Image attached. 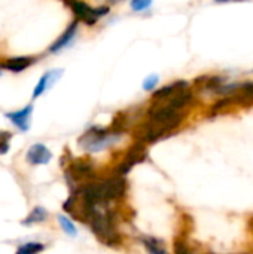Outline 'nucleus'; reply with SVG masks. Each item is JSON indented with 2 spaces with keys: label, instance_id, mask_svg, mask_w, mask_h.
<instances>
[{
  "label": "nucleus",
  "instance_id": "1",
  "mask_svg": "<svg viewBox=\"0 0 253 254\" xmlns=\"http://www.w3.org/2000/svg\"><path fill=\"white\" fill-rule=\"evenodd\" d=\"M194 101L195 94L186 80L158 88L145 110V118L131 131L133 140L149 146L173 135L186 119Z\"/></svg>",
  "mask_w": 253,
  "mask_h": 254
},
{
  "label": "nucleus",
  "instance_id": "2",
  "mask_svg": "<svg viewBox=\"0 0 253 254\" xmlns=\"http://www.w3.org/2000/svg\"><path fill=\"white\" fill-rule=\"evenodd\" d=\"M122 135L115 134L109 127H91L88 128L78 140V144L88 153H98L103 152L113 144H116Z\"/></svg>",
  "mask_w": 253,
  "mask_h": 254
},
{
  "label": "nucleus",
  "instance_id": "3",
  "mask_svg": "<svg viewBox=\"0 0 253 254\" xmlns=\"http://www.w3.org/2000/svg\"><path fill=\"white\" fill-rule=\"evenodd\" d=\"M100 176H97V167L95 164L88 158H78L73 159L66 171V180L70 186V190H76L82 185H86L89 182L97 180Z\"/></svg>",
  "mask_w": 253,
  "mask_h": 254
},
{
  "label": "nucleus",
  "instance_id": "4",
  "mask_svg": "<svg viewBox=\"0 0 253 254\" xmlns=\"http://www.w3.org/2000/svg\"><path fill=\"white\" fill-rule=\"evenodd\" d=\"M149 159V152H148V146L143 144V143H137L134 141L125 152H124V156L122 159L113 167V173L118 174V176H122L125 177L136 165L139 164H143Z\"/></svg>",
  "mask_w": 253,
  "mask_h": 254
},
{
  "label": "nucleus",
  "instance_id": "5",
  "mask_svg": "<svg viewBox=\"0 0 253 254\" xmlns=\"http://www.w3.org/2000/svg\"><path fill=\"white\" fill-rule=\"evenodd\" d=\"M66 4L72 9L73 15L76 16V21H81L86 25L97 24L103 16H106L110 12V7L106 4H101L97 7L84 1H67Z\"/></svg>",
  "mask_w": 253,
  "mask_h": 254
},
{
  "label": "nucleus",
  "instance_id": "6",
  "mask_svg": "<svg viewBox=\"0 0 253 254\" xmlns=\"http://www.w3.org/2000/svg\"><path fill=\"white\" fill-rule=\"evenodd\" d=\"M25 159L31 165H46L52 159V153H51V150L45 144L36 143V144H33L27 150Z\"/></svg>",
  "mask_w": 253,
  "mask_h": 254
},
{
  "label": "nucleus",
  "instance_id": "7",
  "mask_svg": "<svg viewBox=\"0 0 253 254\" xmlns=\"http://www.w3.org/2000/svg\"><path fill=\"white\" fill-rule=\"evenodd\" d=\"M78 25H79V21L75 19V21L64 30V33H63V34L49 46V52H51V54H57V52L66 49V48L75 40V37H76V34H78Z\"/></svg>",
  "mask_w": 253,
  "mask_h": 254
},
{
  "label": "nucleus",
  "instance_id": "8",
  "mask_svg": "<svg viewBox=\"0 0 253 254\" xmlns=\"http://www.w3.org/2000/svg\"><path fill=\"white\" fill-rule=\"evenodd\" d=\"M31 115H33V106L28 104L21 110L16 112H9L6 113V118L22 132H25L30 128V121H31Z\"/></svg>",
  "mask_w": 253,
  "mask_h": 254
},
{
  "label": "nucleus",
  "instance_id": "9",
  "mask_svg": "<svg viewBox=\"0 0 253 254\" xmlns=\"http://www.w3.org/2000/svg\"><path fill=\"white\" fill-rule=\"evenodd\" d=\"M63 76V68H55V70H49L46 71L37 82L34 91H33V98H39L40 95H43L60 77Z\"/></svg>",
  "mask_w": 253,
  "mask_h": 254
},
{
  "label": "nucleus",
  "instance_id": "10",
  "mask_svg": "<svg viewBox=\"0 0 253 254\" xmlns=\"http://www.w3.org/2000/svg\"><path fill=\"white\" fill-rule=\"evenodd\" d=\"M139 240L143 244V247L146 249L148 254H167V247L163 240L149 237V235H142Z\"/></svg>",
  "mask_w": 253,
  "mask_h": 254
},
{
  "label": "nucleus",
  "instance_id": "11",
  "mask_svg": "<svg viewBox=\"0 0 253 254\" xmlns=\"http://www.w3.org/2000/svg\"><path fill=\"white\" fill-rule=\"evenodd\" d=\"M33 61L34 60L30 57H16V58H9L7 61H4L1 67L6 70H10L13 73H19V71L28 68L33 64Z\"/></svg>",
  "mask_w": 253,
  "mask_h": 254
},
{
  "label": "nucleus",
  "instance_id": "12",
  "mask_svg": "<svg viewBox=\"0 0 253 254\" xmlns=\"http://www.w3.org/2000/svg\"><path fill=\"white\" fill-rule=\"evenodd\" d=\"M48 211L43 208V207H34L31 211H30V214L21 222L22 223V226H31V225H34V223H42V222H45L46 219H48Z\"/></svg>",
  "mask_w": 253,
  "mask_h": 254
},
{
  "label": "nucleus",
  "instance_id": "13",
  "mask_svg": "<svg viewBox=\"0 0 253 254\" xmlns=\"http://www.w3.org/2000/svg\"><path fill=\"white\" fill-rule=\"evenodd\" d=\"M58 223H60V226H61V229H63V232L66 235H69L72 238H76L78 237V229H76V226L73 225V222L69 217L60 214L58 216Z\"/></svg>",
  "mask_w": 253,
  "mask_h": 254
},
{
  "label": "nucleus",
  "instance_id": "14",
  "mask_svg": "<svg viewBox=\"0 0 253 254\" xmlns=\"http://www.w3.org/2000/svg\"><path fill=\"white\" fill-rule=\"evenodd\" d=\"M45 250V246L40 243H27L18 247L15 254H39Z\"/></svg>",
  "mask_w": 253,
  "mask_h": 254
},
{
  "label": "nucleus",
  "instance_id": "15",
  "mask_svg": "<svg viewBox=\"0 0 253 254\" xmlns=\"http://www.w3.org/2000/svg\"><path fill=\"white\" fill-rule=\"evenodd\" d=\"M160 83V76L158 74H149L145 80H143V89L145 91H157V86Z\"/></svg>",
  "mask_w": 253,
  "mask_h": 254
},
{
  "label": "nucleus",
  "instance_id": "16",
  "mask_svg": "<svg viewBox=\"0 0 253 254\" xmlns=\"http://www.w3.org/2000/svg\"><path fill=\"white\" fill-rule=\"evenodd\" d=\"M12 134L7 131H0V155H4L9 150V141Z\"/></svg>",
  "mask_w": 253,
  "mask_h": 254
},
{
  "label": "nucleus",
  "instance_id": "17",
  "mask_svg": "<svg viewBox=\"0 0 253 254\" xmlns=\"http://www.w3.org/2000/svg\"><path fill=\"white\" fill-rule=\"evenodd\" d=\"M130 6L134 12H143L152 6V1L151 0H133L130 3Z\"/></svg>",
  "mask_w": 253,
  "mask_h": 254
},
{
  "label": "nucleus",
  "instance_id": "18",
  "mask_svg": "<svg viewBox=\"0 0 253 254\" xmlns=\"http://www.w3.org/2000/svg\"><path fill=\"white\" fill-rule=\"evenodd\" d=\"M197 254H216V253H212V252H198V250H197Z\"/></svg>",
  "mask_w": 253,
  "mask_h": 254
},
{
  "label": "nucleus",
  "instance_id": "19",
  "mask_svg": "<svg viewBox=\"0 0 253 254\" xmlns=\"http://www.w3.org/2000/svg\"><path fill=\"white\" fill-rule=\"evenodd\" d=\"M0 74H1V71H0Z\"/></svg>",
  "mask_w": 253,
  "mask_h": 254
}]
</instances>
